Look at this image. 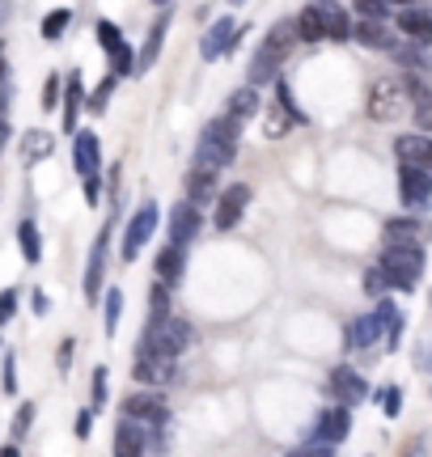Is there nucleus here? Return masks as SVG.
Masks as SVG:
<instances>
[{
  "mask_svg": "<svg viewBox=\"0 0 432 457\" xmlns=\"http://www.w3.org/2000/svg\"><path fill=\"white\" fill-rule=\"evenodd\" d=\"M119 318H123V293H106V335H115L119 330Z\"/></svg>",
  "mask_w": 432,
  "mask_h": 457,
  "instance_id": "obj_36",
  "label": "nucleus"
},
{
  "mask_svg": "<svg viewBox=\"0 0 432 457\" xmlns=\"http://www.w3.org/2000/svg\"><path fill=\"white\" fill-rule=\"evenodd\" d=\"M200 228H204L200 208H195L191 199H183V204L170 208V242L174 245H191L195 237H200Z\"/></svg>",
  "mask_w": 432,
  "mask_h": 457,
  "instance_id": "obj_11",
  "label": "nucleus"
},
{
  "mask_svg": "<svg viewBox=\"0 0 432 457\" xmlns=\"http://www.w3.org/2000/svg\"><path fill=\"white\" fill-rule=\"evenodd\" d=\"M250 199H254V191H250L246 182H233L225 195L216 199V228H225L229 233L242 216H246V208H250Z\"/></svg>",
  "mask_w": 432,
  "mask_h": 457,
  "instance_id": "obj_10",
  "label": "nucleus"
},
{
  "mask_svg": "<svg viewBox=\"0 0 432 457\" xmlns=\"http://www.w3.org/2000/svg\"><path fill=\"white\" fill-rule=\"evenodd\" d=\"M81 72H68L64 81V114H60V123H64V131H77V114H81Z\"/></svg>",
  "mask_w": 432,
  "mask_h": 457,
  "instance_id": "obj_29",
  "label": "nucleus"
},
{
  "mask_svg": "<svg viewBox=\"0 0 432 457\" xmlns=\"http://www.w3.org/2000/svg\"><path fill=\"white\" fill-rule=\"evenodd\" d=\"M157 4H162V9H166V4H170V0H157Z\"/></svg>",
  "mask_w": 432,
  "mask_h": 457,
  "instance_id": "obj_57",
  "label": "nucleus"
},
{
  "mask_svg": "<svg viewBox=\"0 0 432 457\" xmlns=\"http://www.w3.org/2000/svg\"><path fill=\"white\" fill-rule=\"evenodd\" d=\"M136 72V55H132V47H128V43H123V47L119 51H111V77H132Z\"/></svg>",
  "mask_w": 432,
  "mask_h": 457,
  "instance_id": "obj_34",
  "label": "nucleus"
},
{
  "mask_svg": "<svg viewBox=\"0 0 432 457\" xmlns=\"http://www.w3.org/2000/svg\"><path fill=\"white\" fill-rule=\"evenodd\" d=\"M352 407H327L322 415H318V428H314V441H327V445H339L344 436L352 432V415H348Z\"/></svg>",
  "mask_w": 432,
  "mask_h": 457,
  "instance_id": "obj_16",
  "label": "nucleus"
},
{
  "mask_svg": "<svg viewBox=\"0 0 432 457\" xmlns=\"http://www.w3.org/2000/svg\"><path fill=\"white\" fill-rule=\"evenodd\" d=\"M386 242L390 245H424V225L411 220V216H399L386 225Z\"/></svg>",
  "mask_w": 432,
  "mask_h": 457,
  "instance_id": "obj_28",
  "label": "nucleus"
},
{
  "mask_svg": "<svg viewBox=\"0 0 432 457\" xmlns=\"http://www.w3.org/2000/svg\"><path fill=\"white\" fill-rule=\"evenodd\" d=\"M145 424H136V420H119L115 428V457H145Z\"/></svg>",
  "mask_w": 432,
  "mask_h": 457,
  "instance_id": "obj_19",
  "label": "nucleus"
},
{
  "mask_svg": "<svg viewBox=\"0 0 432 457\" xmlns=\"http://www.w3.org/2000/svg\"><path fill=\"white\" fill-rule=\"evenodd\" d=\"M30 424H34V407H30V403H21V407H17V415H13V436H26V432H30Z\"/></svg>",
  "mask_w": 432,
  "mask_h": 457,
  "instance_id": "obj_42",
  "label": "nucleus"
},
{
  "mask_svg": "<svg viewBox=\"0 0 432 457\" xmlns=\"http://www.w3.org/2000/svg\"><path fill=\"white\" fill-rule=\"evenodd\" d=\"M352 43H361V47H373V51H390L395 47V34L386 30V21H369V17H361L356 26L348 30Z\"/></svg>",
  "mask_w": 432,
  "mask_h": 457,
  "instance_id": "obj_17",
  "label": "nucleus"
},
{
  "mask_svg": "<svg viewBox=\"0 0 432 457\" xmlns=\"http://www.w3.org/2000/svg\"><path fill=\"white\" fill-rule=\"evenodd\" d=\"M216 179H220V174H208V170H195V165H191V174H187V199H191L195 208L208 204V199L216 195Z\"/></svg>",
  "mask_w": 432,
  "mask_h": 457,
  "instance_id": "obj_30",
  "label": "nucleus"
},
{
  "mask_svg": "<svg viewBox=\"0 0 432 457\" xmlns=\"http://www.w3.org/2000/svg\"><path fill=\"white\" fill-rule=\"evenodd\" d=\"M4 106H9V81L0 77V114H4Z\"/></svg>",
  "mask_w": 432,
  "mask_h": 457,
  "instance_id": "obj_51",
  "label": "nucleus"
},
{
  "mask_svg": "<svg viewBox=\"0 0 432 457\" xmlns=\"http://www.w3.org/2000/svg\"><path fill=\"white\" fill-rule=\"evenodd\" d=\"M382 271L390 276V288L416 293L420 276H424V245H386Z\"/></svg>",
  "mask_w": 432,
  "mask_h": 457,
  "instance_id": "obj_4",
  "label": "nucleus"
},
{
  "mask_svg": "<svg viewBox=\"0 0 432 457\" xmlns=\"http://www.w3.org/2000/svg\"><path fill=\"white\" fill-rule=\"evenodd\" d=\"M386 288H390V276L382 271V262H378V267H369V271H365V293L369 296H382Z\"/></svg>",
  "mask_w": 432,
  "mask_h": 457,
  "instance_id": "obj_39",
  "label": "nucleus"
},
{
  "mask_svg": "<svg viewBox=\"0 0 432 457\" xmlns=\"http://www.w3.org/2000/svg\"><path fill=\"white\" fill-rule=\"evenodd\" d=\"M293 47H297V26H293V17L288 21H276L271 30H267V38L259 43V51H254V60H250V81L246 85H267V81H276L280 77V68L284 60L293 55Z\"/></svg>",
  "mask_w": 432,
  "mask_h": 457,
  "instance_id": "obj_1",
  "label": "nucleus"
},
{
  "mask_svg": "<svg viewBox=\"0 0 432 457\" xmlns=\"http://www.w3.org/2000/svg\"><path fill=\"white\" fill-rule=\"evenodd\" d=\"M111 89H115V77H106V81H102V89L94 94V102H89V111L102 114V106H106V98H111Z\"/></svg>",
  "mask_w": 432,
  "mask_h": 457,
  "instance_id": "obj_46",
  "label": "nucleus"
},
{
  "mask_svg": "<svg viewBox=\"0 0 432 457\" xmlns=\"http://www.w3.org/2000/svg\"><path fill=\"white\" fill-rule=\"evenodd\" d=\"M395 21H399L403 34H411L416 43H428L432 38V21L424 9H416V4H403V9H395Z\"/></svg>",
  "mask_w": 432,
  "mask_h": 457,
  "instance_id": "obj_25",
  "label": "nucleus"
},
{
  "mask_svg": "<svg viewBox=\"0 0 432 457\" xmlns=\"http://www.w3.org/2000/svg\"><path fill=\"white\" fill-rule=\"evenodd\" d=\"M106 242H111V228H102L98 242H94V254L85 262V301L94 305L102 296V279H106Z\"/></svg>",
  "mask_w": 432,
  "mask_h": 457,
  "instance_id": "obj_15",
  "label": "nucleus"
},
{
  "mask_svg": "<svg viewBox=\"0 0 432 457\" xmlns=\"http://www.w3.org/2000/svg\"><path fill=\"white\" fill-rule=\"evenodd\" d=\"M55 98H60V72H51L43 85V111H55Z\"/></svg>",
  "mask_w": 432,
  "mask_h": 457,
  "instance_id": "obj_43",
  "label": "nucleus"
},
{
  "mask_svg": "<svg viewBox=\"0 0 432 457\" xmlns=\"http://www.w3.org/2000/svg\"><path fill=\"white\" fill-rule=\"evenodd\" d=\"M395 157H399V165H428L432 162V140L424 131L399 136V140H395Z\"/></svg>",
  "mask_w": 432,
  "mask_h": 457,
  "instance_id": "obj_18",
  "label": "nucleus"
},
{
  "mask_svg": "<svg viewBox=\"0 0 432 457\" xmlns=\"http://www.w3.org/2000/svg\"><path fill=\"white\" fill-rule=\"evenodd\" d=\"M229 4H246V0H229Z\"/></svg>",
  "mask_w": 432,
  "mask_h": 457,
  "instance_id": "obj_56",
  "label": "nucleus"
},
{
  "mask_svg": "<svg viewBox=\"0 0 432 457\" xmlns=\"http://www.w3.org/2000/svg\"><path fill=\"white\" fill-rule=\"evenodd\" d=\"M187 347H195V327L183 322V318H157L149 322L145 330V339H140V352H149V356H166V360H179Z\"/></svg>",
  "mask_w": 432,
  "mask_h": 457,
  "instance_id": "obj_3",
  "label": "nucleus"
},
{
  "mask_svg": "<svg viewBox=\"0 0 432 457\" xmlns=\"http://www.w3.org/2000/svg\"><path fill=\"white\" fill-rule=\"evenodd\" d=\"M0 386H4V394H17V369H13V356L4 360V381H0Z\"/></svg>",
  "mask_w": 432,
  "mask_h": 457,
  "instance_id": "obj_48",
  "label": "nucleus"
},
{
  "mask_svg": "<svg viewBox=\"0 0 432 457\" xmlns=\"http://www.w3.org/2000/svg\"><path fill=\"white\" fill-rule=\"evenodd\" d=\"M166 30H170V13H162L157 21H153L149 38H145V51L136 55V72H149V68L157 64V55H162V43H166Z\"/></svg>",
  "mask_w": 432,
  "mask_h": 457,
  "instance_id": "obj_24",
  "label": "nucleus"
},
{
  "mask_svg": "<svg viewBox=\"0 0 432 457\" xmlns=\"http://www.w3.org/2000/svg\"><path fill=\"white\" fill-rule=\"evenodd\" d=\"M395 313H399V310H395V301L378 296V310L369 313V318H361V322L348 330V343H352V347H373V343H378V335L395 322Z\"/></svg>",
  "mask_w": 432,
  "mask_h": 457,
  "instance_id": "obj_9",
  "label": "nucleus"
},
{
  "mask_svg": "<svg viewBox=\"0 0 432 457\" xmlns=\"http://www.w3.org/2000/svg\"><path fill=\"white\" fill-rule=\"evenodd\" d=\"M72 162H77V174H81V179L102 174V140L94 131H72Z\"/></svg>",
  "mask_w": 432,
  "mask_h": 457,
  "instance_id": "obj_13",
  "label": "nucleus"
},
{
  "mask_svg": "<svg viewBox=\"0 0 432 457\" xmlns=\"http://www.w3.org/2000/svg\"><path fill=\"white\" fill-rule=\"evenodd\" d=\"M293 26H297V43H327V30H322V13H318V4H305V9L293 17Z\"/></svg>",
  "mask_w": 432,
  "mask_h": 457,
  "instance_id": "obj_27",
  "label": "nucleus"
},
{
  "mask_svg": "<svg viewBox=\"0 0 432 457\" xmlns=\"http://www.w3.org/2000/svg\"><path fill=\"white\" fill-rule=\"evenodd\" d=\"M399 191L411 208H424L432 195V179H428V165H399Z\"/></svg>",
  "mask_w": 432,
  "mask_h": 457,
  "instance_id": "obj_14",
  "label": "nucleus"
},
{
  "mask_svg": "<svg viewBox=\"0 0 432 457\" xmlns=\"http://www.w3.org/2000/svg\"><path fill=\"white\" fill-rule=\"evenodd\" d=\"M17 245H21V259L26 262L43 259V242H38V225H34V220H21V225H17Z\"/></svg>",
  "mask_w": 432,
  "mask_h": 457,
  "instance_id": "obj_32",
  "label": "nucleus"
},
{
  "mask_svg": "<svg viewBox=\"0 0 432 457\" xmlns=\"http://www.w3.org/2000/svg\"><path fill=\"white\" fill-rule=\"evenodd\" d=\"M318 13H322V30H327V38H348L352 21H348V9H339V4H318Z\"/></svg>",
  "mask_w": 432,
  "mask_h": 457,
  "instance_id": "obj_31",
  "label": "nucleus"
},
{
  "mask_svg": "<svg viewBox=\"0 0 432 457\" xmlns=\"http://www.w3.org/2000/svg\"><path fill=\"white\" fill-rule=\"evenodd\" d=\"M0 457H21V449H17V445H4V449H0Z\"/></svg>",
  "mask_w": 432,
  "mask_h": 457,
  "instance_id": "obj_53",
  "label": "nucleus"
},
{
  "mask_svg": "<svg viewBox=\"0 0 432 457\" xmlns=\"http://www.w3.org/2000/svg\"><path fill=\"white\" fill-rule=\"evenodd\" d=\"M13 313H17V293L9 288V293H0V327H4Z\"/></svg>",
  "mask_w": 432,
  "mask_h": 457,
  "instance_id": "obj_45",
  "label": "nucleus"
},
{
  "mask_svg": "<svg viewBox=\"0 0 432 457\" xmlns=\"http://www.w3.org/2000/svg\"><path fill=\"white\" fill-rule=\"evenodd\" d=\"M225 111H229V119L237 123V128H242V123H250L254 114L263 111V106H259V89H254V85L233 89V94H229V106H225Z\"/></svg>",
  "mask_w": 432,
  "mask_h": 457,
  "instance_id": "obj_23",
  "label": "nucleus"
},
{
  "mask_svg": "<svg viewBox=\"0 0 432 457\" xmlns=\"http://www.w3.org/2000/svg\"><path fill=\"white\" fill-rule=\"evenodd\" d=\"M263 114H267V119H263V136H267V140H280L293 123H305V114L293 106V89H288V81H280V77H276V102H271Z\"/></svg>",
  "mask_w": 432,
  "mask_h": 457,
  "instance_id": "obj_6",
  "label": "nucleus"
},
{
  "mask_svg": "<svg viewBox=\"0 0 432 457\" xmlns=\"http://www.w3.org/2000/svg\"><path fill=\"white\" fill-rule=\"evenodd\" d=\"M233 34H237V26H233V17H220L212 30L204 34V43H200V55L204 60H220L225 51H233Z\"/></svg>",
  "mask_w": 432,
  "mask_h": 457,
  "instance_id": "obj_20",
  "label": "nucleus"
},
{
  "mask_svg": "<svg viewBox=\"0 0 432 457\" xmlns=\"http://www.w3.org/2000/svg\"><path fill=\"white\" fill-rule=\"evenodd\" d=\"M4 72H9V64H4V55H0V77H4Z\"/></svg>",
  "mask_w": 432,
  "mask_h": 457,
  "instance_id": "obj_55",
  "label": "nucleus"
},
{
  "mask_svg": "<svg viewBox=\"0 0 432 457\" xmlns=\"http://www.w3.org/2000/svg\"><path fill=\"white\" fill-rule=\"evenodd\" d=\"M284 457H335V445H327V441H310V445H297V449H288Z\"/></svg>",
  "mask_w": 432,
  "mask_h": 457,
  "instance_id": "obj_41",
  "label": "nucleus"
},
{
  "mask_svg": "<svg viewBox=\"0 0 432 457\" xmlns=\"http://www.w3.org/2000/svg\"><path fill=\"white\" fill-rule=\"evenodd\" d=\"M149 313H153V322L170 313V293H166V284H153V293H149Z\"/></svg>",
  "mask_w": 432,
  "mask_h": 457,
  "instance_id": "obj_40",
  "label": "nucleus"
},
{
  "mask_svg": "<svg viewBox=\"0 0 432 457\" xmlns=\"http://www.w3.org/2000/svg\"><path fill=\"white\" fill-rule=\"evenodd\" d=\"M89 428H94V407H85L81 415H77V436H81V441L89 436Z\"/></svg>",
  "mask_w": 432,
  "mask_h": 457,
  "instance_id": "obj_49",
  "label": "nucleus"
},
{
  "mask_svg": "<svg viewBox=\"0 0 432 457\" xmlns=\"http://www.w3.org/2000/svg\"><path fill=\"white\" fill-rule=\"evenodd\" d=\"M102 199V174H94V179H85V204H98Z\"/></svg>",
  "mask_w": 432,
  "mask_h": 457,
  "instance_id": "obj_47",
  "label": "nucleus"
},
{
  "mask_svg": "<svg viewBox=\"0 0 432 457\" xmlns=\"http://www.w3.org/2000/svg\"><path fill=\"white\" fill-rule=\"evenodd\" d=\"M327 394H331V403H339V407H356V403L369 398V386L352 364H339V369H331V377H327Z\"/></svg>",
  "mask_w": 432,
  "mask_h": 457,
  "instance_id": "obj_8",
  "label": "nucleus"
},
{
  "mask_svg": "<svg viewBox=\"0 0 432 457\" xmlns=\"http://www.w3.org/2000/svg\"><path fill=\"white\" fill-rule=\"evenodd\" d=\"M183 267H187V245H174V242H170L166 250L157 254V262H153V271H157V279H162L166 288L183 279Z\"/></svg>",
  "mask_w": 432,
  "mask_h": 457,
  "instance_id": "obj_21",
  "label": "nucleus"
},
{
  "mask_svg": "<svg viewBox=\"0 0 432 457\" xmlns=\"http://www.w3.org/2000/svg\"><path fill=\"white\" fill-rule=\"evenodd\" d=\"M174 377V360L166 356H149V352H140L136 356V381H145V386H162Z\"/></svg>",
  "mask_w": 432,
  "mask_h": 457,
  "instance_id": "obj_22",
  "label": "nucleus"
},
{
  "mask_svg": "<svg viewBox=\"0 0 432 457\" xmlns=\"http://www.w3.org/2000/svg\"><path fill=\"white\" fill-rule=\"evenodd\" d=\"M98 38H102V51H106V55L123 47V34H119L115 21H98Z\"/></svg>",
  "mask_w": 432,
  "mask_h": 457,
  "instance_id": "obj_38",
  "label": "nucleus"
},
{
  "mask_svg": "<svg viewBox=\"0 0 432 457\" xmlns=\"http://www.w3.org/2000/svg\"><path fill=\"white\" fill-rule=\"evenodd\" d=\"M102 403H106V364H98L94 377H89V407L98 411Z\"/></svg>",
  "mask_w": 432,
  "mask_h": 457,
  "instance_id": "obj_35",
  "label": "nucleus"
},
{
  "mask_svg": "<svg viewBox=\"0 0 432 457\" xmlns=\"http://www.w3.org/2000/svg\"><path fill=\"white\" fill-rule=\"evenodd\" d=\"M123 420H136V424H162L166 420V398L157 390H140L132 398H123Z\"/></svg>",
  "mask_w": 432,
  "mask_h": 457,
  "instance_id": "obj_12",
  "label": "nucleus"
},
{
  "mask_svg": "<svg viewBox=\"0 0 432 457\" xmlns=\"http://www.w3.org/2000/svg\"><path fill=\"white\" fill-rule=\"evenodd\" d=\"M51 153H55V136H51V131H26V136H21V162L26 165H38V162H47Z\"/></svg>",
  "mask_w": 432,
  "mask_h": 457,
  "instance_id": "obj_26",
  "label": "nucleus"
},
{
  "mask_svg": "<svg viewBox=\"0 0 432 457\" xmlns=\"http://www.w3.org/2000/svg\"><path fill=\"white\" fill-rule=\"evenodd\" d=\"M382 407L390 420H399V411H403V390H386L382 394Z\"/></svg>",
  "mask_w": 432,
  "mask_h": 457,
  "instance_id": "obj_44",
  "label": "nucleus"
},
{
  "mask_svg": "<svg viewBox=\"0 0 432 457\" xmlns=\"http://www.w3.org/2000/svg\"><path fill=\"white\" fill-rule=\"evenodd\" d=\"M4 145H9V123H4V114H0V153H4Z\"/></svg>",
  "mask_w": 432,
  "mask_h": 457,
  "instance_id": "obj_52",
  "label": "nucleus"
},
{
  "mask_svg": "<svg viewBox=\"0 0 432 457\" xmlns=\"http://www.w3.org/2000/svg\"><path fill=\"white\" fill-rule=\"evenodd\" d=\"M72 347H77V343H72V339H64V343H60V369H64V373H68V364H72Z\"/></svg>",
  "mask_w": 432,
  "mask_h": 457,
  "instance_id": "obj_50",
  "label": "nucleus"
},
{
  "mask_svg": "<svg viewBox=\"0 0 432 457\" xmlns=\"http://www.w3.org/2000/svg\"><path fill=\"white\" fill-rule=\"evenodd\" d=\"M407 111H411V94H407L403 77H382V81L369 89V119L395 123V119H403Z\"/></svg>",
  "mask_w": 432,
  "mask_h": 457,
  "instance_id": "obj_5",
  "label": "nucleus"
},
{
  "mask_svg": "<svg viewBox=\"0 0 432 457\" xmlns=\"http://www.w3.org/2000/svg\"><path fill=\"white\" fill-rule=\"evenodd\" d=\"M237 157V123L229 114H220L212 123H204L200 145H195V170H208V174H225L229 162Z\"/></svg>",
  "mask_w": 432,
  "mask_h": 457,
  "instance_id": "obj_2",
  "label": "nucleus"
},
{
  "mask_svg": "<svg viewBox=\"0 0 432 457\" xmlns=\"http://www.w3.org/2000/svg\"><path fill=\"white\" fill-rule=\"evenodd\" d=\"M68 26H72V9H51V13L43 17V38L55 43V38H64Z\"/></svg>",
  "mask_w": 432,
  "mask_h": 457,
  "instance_id": "obj_33",
  "label": "nucleus"
},
{
  "mask_svg": "<svg viewBox=\"0 0 432 457\" xmlns=\"http://www.w3.org/2000/svg\"><path fill=\"white\" fill-rule=\"evenodd\" d=\"M356 13L361 17H369V21H386V17L395 13L386 0H356Z\"/></svg>",
  "mask_w": 432,
  "mask_h": 457,
  "instance_id": "obj_37",
  "label": "nucleus"
},
{
  "mask_svg": "<svg viewBox=\"0 0 432 457\" xmlns=\"http://www.w3.org/2000/svg\"><path fill=\"white\" fill-rule=\"evenodd\" d=\"M153 228H157V204H140L132 212V220H128V233H123V245H119V254L132 262L140 259V250H145V242L153 237Z\"/></svg>",
  "mask_w": 432,
  "mask_h": 457,
  "instance_id": "obj_7",
  "label": "nucleus"
},
{
  "mask_svg": "<svg viewBox=\"0 0 432 457\" xmlns=\"http://www.w3.org/2000/svg\"><path fill=\"white\" fill-rule=\"evenodd\" d=\"M386 4H390V9H403V4H411V0H386Z\"/></svg>",
  "mask_w": 432,
  "mask_h": 457,
  "instance_id": "obj_54",
  "label": "nucleus"
}]
</instances>
